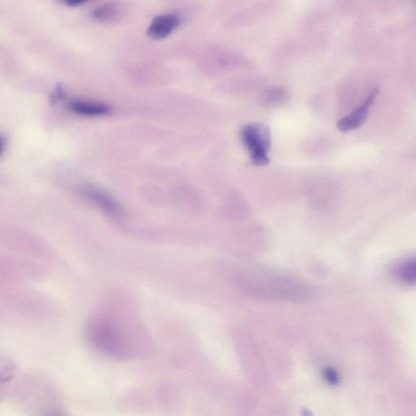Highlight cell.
Instances as JSON below:
<instances>
[{
  "mask_svg": "<svg viewBox=\"0 0 416 416\" xmlns=\"http://www.w3.org/2000/svg\"><path fill=\"white\" fill-rule=\"evenodd\" d=\"M82 193L86 197L93 201L100 208L104 210L105 212L109 214L110 216L114 217H120L121 216V209L118 204L102 190L97 188L93 186H86L83 187Z\"/></svg>",
  "mask_w": 416,
  "mask_h": 416,
  "instance_id": "obj_5",
  "label": "cell"
},
{
  "mask_svg": "<svg viewBox=\"0 0 416 416\" xmlns=\"http://www.w3.org/2000/svg\"><path fill=\"white\" fill-rule=\"evenodd\" d=\"M325 378L330 385H338L340 382V377L335 369L329 368L325 371Z\"/></svg>",
  "mask_w": 416,
  "mask_h": 416,
  "instance_id": "obj_9",
  "label": "cell"
},
{
  "mask_svg": "<svg viewBox=\"0 0 416 416\" xmlns=\"http://www.w3.org/2000/svg\"><path fill=\"white\" fill-rule=\"evenodd\" d=\"M241 139L255 165L263 166L269 162L271 134L268 126L261 123L246 125L241 130Z\"/></svg>",
  "mask_w": 416,
  "mask_h": 416,
  "instance_id": "obj_2",
  "label": "cell"
},
{
  "mask_svg": "<svg viewBox=\"0 0 416 416\" xmlns=\"http://www.w3.org/2000/svg\"><path fill=\"white\" fill-rule=\"evenodd\" d=\"M69 109L74 114L86 116H105L110 112L109 107L106 105L80 100L70 102Z\"/></svg>",
  "mask_w": 416,
  "mask_h": 416,
  "instance_id": "obj_6",
  "label": "cell"
},
{
  "mask_svg": "<svg viewBox=\"0 0 416 416\" xmlns=\"http://www.w3.org/2000/svg\"><path fill=\"white\" fill-rule=\"evenodd\" d=\"M394 274L399 282L406 286H416V257L397 266Z\"/></svg>",
  "mask_w": 416,
  "mask_h": 416,
  "instance_id": "obj_7",
  "label": "cell"
},
{
  "mask_svg": "<svg viewBox=\"0 0 416 416\" xmlns=\"http://www.w3.org/2000/svg\"><path fill=\"white\" fill-rule=\"evenodd\" d=\"M63 1L68 6L78 7L82 6V4L87 3L88 0H63Z\"/></svg>",
  "mask_w": 416,
  "mask_h": 416,
  "instance_id": "obj_10",
  "label": "cell"
},
{
  "mask_svg": "<svg viewBox=\"0 0 416 416\" xmlns=\"http://www.w3.org/2000/svg\"><path fill=\"white\" fill-rule=\"evenodd\" d=\"M116 15V8L112 4H105V6L96 8L92 12L93 18L101 21H111Z\"/></svg>",
  "mask_w": 416,
  "mask_h": 416,
  "instance_id": "obj_8",
  "label": "cell"
},
{
  "mask_svg": "<svg viewBox=\"0 0 416 416\" xmlns=\"http://www.w3.org/2000/svg\"><path fill=\"white\" fill-rule=\"evenodd\" d=\"M87 332L93 347L112 358L136 357L148 345L146 331L135 311L121 301L102 306L89 321Z\"/></svg>",
  "mask_w": 416,
  "mask_h": 416,
  "instance_id": "obj_1",
  "label": "cell"
},
{
  "mask_svg": "<svg viewBox=\"0 0 416 416\" xmlns=\"http://www.w3.org/2000/svg\"><path fill=\"white\" fill-rule=\"evenodd\" d=\"M181 24V18L175 13L156 17L150 24L147 35L153 39H163L175 31Z\"/></svg>",
  "mask_w": 416,
  "mask_h": 416,
  "instance_id": "obj_4",
  "label": "cell"
},
{
  "mask_svg": "<svg viewBox=\"0 0 416 416\" xmlns=\"http://www.w3.org/2000/svg\"><path fill=\"white\" fill-rule=\"evenodd\" d=\"M378 93H379L378 89L373 90L369 93L367 99L363 102L361 106L356 107L352 114L338 121L336 127L342 132H349V131L361 127L368 119L369 109L375 102Z\"/></svg>",
  "mask_w": 416,
  "mask_h": 416,
  "instance_id": "obj_3",
  "label": "cell"
}]
</instances>
